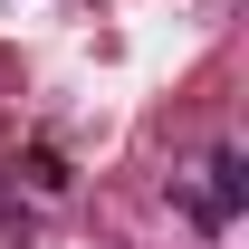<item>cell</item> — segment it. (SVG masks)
I'll return each instance as SVG.
<instances>
[{
    "instance_id": "6da1fadb",
    "label": "cell",
    "mask_w": 249,
    "mask_h": 249,
    "mask_svg": "<svg viewBox=\"0 0 249 249\" xmlns=\"http://www.w3.org/2000/svg\"><path fill=\"white\" fill-rule=\"evenodd\" d=\"M173 192H182V211L201 220V230H230V220H240V201H249V173H240V154L220 144V154L201 163V182H173Z\"/></svg>"
},
{
    "instance_id": "7a4b0ae2",
    "label": "cell",
    "mask_w": 249,
    "mask_h": 249,
    "mask_svg": "<svg viewBox=\"0 0 249 249\" xmlns=\"http://www.w3.org/2000/svg\"><path fill=\"white\" fill-rule=\"evenodd\" d=\"M0 182H29L38 201H58V192H67V163L48 154V144H29V154H10V163H0Z\"/></svg>"
}]
</instances>
